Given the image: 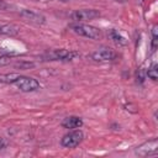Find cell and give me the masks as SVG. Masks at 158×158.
Wrapping results in <instances>:
<instances>
[{
    "mask_svg": "<svg viewBox=\"0 0 158 158\" xmlns=\"http://www.w3.org/2000/svg\"><path fill=\"white\" fill-rule=\"evenodd\" d=\"M84 139V133L80 130H73L68 133H65L62 139H60V144L65 148H75L78 147L81 141Z\"/></svg>",
    "mask_w": 158,
    "mask_h": 158,
    "instance_id": "277c9868",
    "label": "cell"
},
{
    "mask_svg": "<svg viewBox=\"0 0 158 158\" xmlns=\"http://www.w3.org/2000/svg\"><path fill=\"white\" fill-rule=\"evenodd\" d=\"M146 77H148L149 79H152L153 81L158 80V65L156 63H153L146 72Z\"/></svg>",
    "mask_w": 158,
    "mask_h": 158,
    "instance_id": "4fadbf2b",
    "label": "cell"
},
{
    "mask_svg": "<svg viewBox=\"0 0 158 158\" xmlns=\"http://www.w3.org/2000/svg\"><path fill=\"white\" fill-rule=\"evenodd\" d=\"M157 41H158V26L154 25L152 27V52H154L157 48Z\"/></svg>",
    "mask_w": 158,
    "mask_h": 158,
    "instance_id": "5bb4252c",
    "label": "cell"
},
{
    "mask_svg": "<svg viewBox=\"0 0 158 158\" xmlns=\"http://www.w3.org/2000/svg\"><path fill=\"white\" fill-rule=\"evenodd\" d=\"M16 88L22 91V93H32L40 89V81L32 77H26V75H20L19 79L14 83Z\"/></svg>",
    "mask_w": 158,
    "mask_h": 158,
    "instance_id": "3957f363",
    "label": "cell"
},
{
    "mask_svg": "<svg viewBox=\"0 0 158 158\" xmlns=\"http://www.w3.org/2000/svg\"><path fill=\"white\" fill-rule=\"evenodd\" d=\"M20 33V27L15 23H0V35L1 36H17Z\"/></svg>",
    "mask_w": 158,
    "mask_h": 158,
    "instance_id": "30bf717a",
    "label": "cell"
},
{
    "mask_svg": "<svg viewBox=\"0 0 158 158\" xmlns=\"http://www.w3.org/2000/svg\"><path fill=\"white\" fill-rule=\"evenodd\" d=\"M100 11L96 9H80L75 10L70 14V19L77 22H83V21H90L94 19L100 17Z\"/></svg>",
    "mask_w": 158,
    "mask_h": 158,
    "instance_id": "8992f818",
    "label": "cell"
},
{
    "mask_svg": "<svg viewBox=\"0 0 158 158\" xmlns=\"http://www.w3.org/2000/svg\"><path fill=\"white\" fill-rule=\"evenodd\" d=\"M9 7V5L4 1V0H0V11H2V10H6Z\"/></svg>",
    "mask_w": 158,
    "mask_h": 158,
    "instance_id": "ac0fdd59",
    "label": "cell"
},
{
    "mask_svg": "<svg viewBox=\"0 0 158 158\" xmlns=\"http://www.w3.org/2000/svg\"><path fill=\"white\" fill-rule=\"evenodd\" d=\"M19 15L23 20H26L31 23H35V25H43L46 22V17L42 14H40L37 11H33V10H30V9H22L19 12Z\"/></svg>",
    "mask_w": 158,
    "mask_h": 158,
    "instance_id": "ba28073f",
    "label": "cell"
},
{
    "mask_svg": "<svg viewBox=\"0 0 158 158\" xmlns=\"http://www.w3.org/2000/svg\"><path fill=\"white\" fill-rule=\"evenodd\" d=\"M11 60H12V56H10V54L0 56V67L10 64V63H11Z\"/></svg>",
    "mask_w": 158,
    "mask_h": 158,
    "instance_id": "9a60e30c",
    "label": "cell"
},
{
    "mask_svg": "<svg viewBox=\"0 0 158 158\" xmlns=\"http://www.w3.org/2000/svg\"><path fill=\"white\" fill-rule=\"evenodd\" d=\"M32 1H42V2H44V1H51V0H32Z\"/></svg>",
    "mask_w": 158,
    "mask_h": 158,
    "instance_id": "d6986e66",
    "label": "cell"
},
{
    "mask_svg": "<svg viewBox=\"0 0 158 158\" xmlns=\"http://www.w3.org/2000/svg\"><path fill=\"white\" fill-rule=\"evenodd\" d=\"M7 144H9L7 139H6V138H4V137H0V151L5 149V148L7 147Z\"/></svg>",
    "mask_w": 158,
    "mask_h": 158,
    "instance_id": "e0dca14e",
    "label": "cell"
},
{
    "mask_svg": "<svg viewBox=\"0 0 158 158\" xmlns=\"http://www.w3.org/2000/svg\"><path fill=\"white\" fill-rule=\"evenodd\" d=\"M79 52L74 49H65V48H59V49H53L43 56L44 60H60V62H70L79 57Z\"/></svg>",
    "mask_w": 158,
    "mask_h": 158,
    "instance_id": "6da1fadb",
    "label": "cell"
},
{
    "mask_svg": "<svg viewBox=\"0 0 158 158\" xmlns=\"http://www.w3.org/2000/svg\"><path fill=\"white\" fill-rule=\"evenodd\" d=\"M72 31L77 33L78 36L91 38V40H98L101 37V31L100 28L91 26V25H85V23H74L70 26Z\"/></svg>",
    "mask_w": 158,
    "mask_h": 158,
    "instance_id": "7a4b0ae2",
    "label": "cell"
},
{
    "mask_svg": "<svg viewBox=\"0 0 158 158\" xmlns=\"http://www.w3.org/2000/svg\"><path fill=\"white\" fill-rule=\"evenodd\" d=\"M60 1H67V0H60Z\"/></svg>",
    "mask_w": 158,
    "mask_h": 158,
    "instance_id": "ffe728a7",
    "label": "cell"
},
{
    "mask_svg": "<svg viewBox=\"0 0 158 158\" xmlns=\"http://www.w3.org/2000/svg\"><path fill=\"white\" fill-rule=\"evenodd\" d=\"M90 59H93L94 62H98V63H105V62H111L114 60L117 54L114 49L109 48V47H101V48H98L95 49L94 52L90 53Z\"/></svg>",
    "mask_w": 158,
    "mask_h": 158,
    "instance_id": "5b68a950",
    "label": "cell"
},
{
    "mask_svg": "<svg viewBox=\"0 0 158 158\" xmlns=\"http://www.w3.org/2000/svg\"><path fill=\"white\" fill-rule=\"evenodd\" d=\"M62 127L68 128V130H74V128H80L83 126V120L78 116H68L62 121Z\"/></svg>",
    "mask_w": 158,
    "mask_h": 158,
    "instance_id": "9c48e42d",
    "label": "cell"
},
{
    "mask_svg": "<svg viewBox=\"0 0 158 158\" xmlns=\"http://www.w3.org/2000/svg\"><path fill=\"white\" fill-rule=\"evenodd\" d=\"M35 64L32 63V62H19V63H16L15 64V67L16 68H20V69H30V68H32Z\"/></svg>",
    "mask_w": 158,
    "mask_h": 158,
    "instance_id": "2e32d148",
    "label": "cell"
},
{
    "mask_svg": "<svg viewBox=\"0 0 158 158\" xmlns=\"http://www.w3.org/2000/svg\"><path fill=\"white\" fill-rule=\"evenodd\" d=\"M109 36H110V38H111L116 44H118V46H125V44L127 43V41L125 40V37H123L117 30L111 28V30L109 31Z\"/></svg>",
    "mask_w": 158,
    "mask_h": 158,
    "instance_id": "8fae6325",
    "label": "cell"
},
{
    "mask_svg": "<svg viewBox=\"0 0 158 158\" xmlns=\"http://www.w3.org/2000/svg\"><path fill=\"white\" fill-rule=\"evenodd\" d=\"M20 74L19 73H6V74H0V83L2 84H14L19 79Z\"/></svg>",
    "mask_w": 158,
    "mask_h": 158,
    "instance_id": "7c38bea8",
    "label": "cell"
},
{
    "mask_svg": "<svg viewBox=\"0 0 158 158\" xmlns=\"http://www.w3.org/2000/svg\"><path fill=\"white\" fill-rule=\"evenodd\" d=\"M158 151V139L152 138L147 142H143L135 149V154L138 157H148L152 154H156Z\"/></svg>",
    "mask_w": 158,
    "mask_h": 158,
    "instance_id": "52a82bcc",
    "label": "cell"
}]
</instances>
